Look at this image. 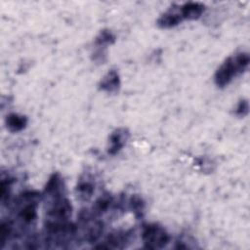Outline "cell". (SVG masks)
<instances>
[{
    "label": "cell",
    "instance_id": "cell-1",
    "mask_svg": "<svg viewBox=\"0 0 250 250\" xmlns=\"http://www.w3.org/2000/svg\"><path fill=\"white\" fill-rule=\"evenodd\" d=\"M249 63V56L247 53H239L227 59L215 73V83L224 87L228 85L231 79L246 69Z\"/></svg>",
    "mask_w": 250,
    "mask_h": 250
},
{
    "label": "cell",
    "instance_id": "cell-2",
    "mask_svg": "<svg viewBox=\"0 0 250 250\" xmlns=\"http://www.w3.org/2000/svg\"><path fill=\"white\" fill-rule=\"evenodd\" d=\"M144 244L149 249H161L169 242V235L166 230L157 224H148L144 227L142 232Z\"/></svg>",
    "mask_w": 250,
    "mask_h": 250
},
{
    "label": "cell",
    "instance_id": "cell-3",
    "mask_svg": "<svg viewBox=\"0 0 250 250\" xmlns=\"http://www.w3.org/2000/svg\"><path fill=\"white\" fill-rule=\"evenodd\" d=\"M204 11V5L197 2H188L184 4L181 9L180 13L183 19L188 20H196L198 19Z\"/></svg>",
    "mask_w": 250,
    "mask_h": 250
},
{
    "label": "cell",
    "instance_id": "cell-4",
    "mask_svg": "<svg viewBox=\"0 0 250 250\" xmlns=\"http://www.w3.org/2000/svg\"><path fill=\"white\" fill-rule=\"evenodd\" d=\"M101 89L108 93L116 92L120 86L119 75L115 70L108 71L101 81Z\"/></svg>",
    "mask_w": 250,
    "mask_h": 250
},
{
    "label": "cell",
    "instance_id": "cell-5",
    "mask_svg": "<svg viewBox=\"0 0 250 250\" xmlns=\"http://www.w3.org/2000/svg\"><path fill=\"white\" fill-rule=\"evenodd\" d=\"M127 138H128V133L124 129H118L115 132H113L109 139L110 146L108 148V153L110 154L117 153L124 146Z\"/></svg>",
    "mask_w": 250,
    "mask_h": 250
},
{
    "label": "cell",
    "instance_id": "cell-6",
    "mask_svg": "<svg viewBox=\"0 0 250 250\" xmlns=\"http://www.w3.org/2000/svg\"><path fill=\"white\" fill-rule=\"evenodd\" d=\"M182 20L183 18L181 16V13L175 12L173 9L167 11L162 16H160V18L157 21V24L162 28H170L179 24Z\"/></svg>",
    "mask_w": 250,
    "mask_h": 250
},
{
    "label": "cell",
    "instance_id": "cell-7",
    "mask_svg": "<svg viewBox=\"0 0 250 250\" xmlns=\"http://www.w3.org/2000/svg\"><path fill=\"white\" fill-rule=\"evenodd\" d=\"M27 123V119L25 116L19 115L16 113L9 114L6 118L7 128L12 132H18L22 130Z\"/></svg>",
    "mask_w": 250,
    "mask_h": 250
},
{
    "label": "cell",
    "instance_id": "cell-8",
    "mask_svg": "<svg viewBox=\"0 0 250 250\" xmlns=\"http://www.w3.org/2000/svg\"><path fill=\"white\" fill-rule=\"evenodd\" d=\"M77 191L80 197L87 200L88 198L91 197L94 191V188L89 181H80L79 185L77 186Z\"/></svg>",
    "mask_w": 250,
    "mask_h": 250
},
{
    "label": "cell",
    "instance_id": "cell-9",
    "mask_svg": "<svg viewBox=\"0 0 250 250\" xmlns=\"http://www.w3.org/2000/svg\"><path fill=\"white\" fill-rule=\"evenodd\" d=\"M248 110V104L247 102H240L236 108V113L239 115H244Z\"/></svg>",
    "mask_w": 250,
    "mask_h": 250
}]
</instances>
